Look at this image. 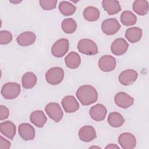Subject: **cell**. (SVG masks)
I'll return each instance as SVG.
<instances>
[{
  "label": "cell",
  "instance_id": "obj_24",
  "mask_svg": "<svg viewBox=\"0 0 149 149\" xmlns=\"http://www.w3.org/2000/svg\"><path fill=\"white\" fill-rule=\"evenodd\" d=\"M132 8L136 14L144 16L148 11V3L146 0H137L133 2Z\"/></svg>",
  "mask_w": 149,
  "mask_h": 149
},
{
  "label": "cell",
  "instance_id": "obj_35",
  "mask_svg": "<svg viewBox=\"0 0 149 149\" xmlns=\"http://www.w3.org/2000/svg\"><path fill=\"white\" fill-rule=\"evenodd\" d=\"M21 1H18V2H15V1H10V2H12V3H19Z\"/></svg>",
  "mask_w": 149,
  "mask_h": 149
},
{
  "label": "cell",
  "instance_id": "obj_9",
  "mask_svg": "<svg viewBox=\"0 0 149 149\" xmlns=\"http://www.w3.org/2000/svg\"><path fill=\"white\" fill-rule=\"evenodd\" d=\"M116 65L115 58L111 55H104L100 58L98 61L100 69L105 72H109L113 70Z\"/></svg>",
  "mask_w": 149,
  "mask_h": 149
},
{
  "label": "cell",
  "instance_id": "obj_12",
  "mask_svg": "<svg viewBox=\"0 0 149 149\" xmlns=\"http://www.w3.org/2000/svg\"><path fill=\"white\" fill-rule=\"evenodd\" d=\"M107 113V110L106 107L101 104H97L92 107H91L89 113L91 118L97 122L102 121L105 118Z\"/></svg>",
  "mask_w": 149,
  "mask_h": 149
},
{
  "label": "cell",
  "instance_id": "obj_33",
  "mask_svg": "<svg viewBox=\"0 0 149 149\" xmlns=\"http://www.w3.org/2000/svg\"><path fill=\"white\" fill-rule=\"evenodd\" d=\"M11 143L9 141L3 138L2 136L0 137V149H8L10 147Z\"/></svg>",
  "mask_w": 149,
  "mask_h": 149
},
{
  "label": "cell",
  "instance_id": "obj_11",
  "mask_svg": "<svg viewBox=\"0 0 149 149\" xmlns=\"http://www.w3.org/2000/svg\"><path fill=\"white\" fill-rule=\"evenodd\" d=\"M138 73L133 69H127L122 72L118 77L119 82L123 86L132 84L137 79Z\"/></svg>",
  "mask_w": 149,
  "mask_h": 149
},
{
  "label": "cell",
  "instance_id": "obj_29",
  "mask_svg": "<svg viewBox=\"0 0 149 149\" xmlns=\"http://www.w3.org/2000/svg\"><path fill=\"white\" fill-rule=\"evenodd\" d=\"M62 29L66 34L73 33L77 28L76 21L72 18H67L62 22Z\"/></svg>",
  "mask_w": 149,
  "mask_h": 149
},
{
  "label": "cell",
  "instance_id": "obj_10",
  "mask_svg": "<svg viewBox=\"0 0 149 149\" xmlns=\"http://www.w3.org/2000/svg\"><path fill=\"white\" fill-rule=\"evenodd\" d=\"M118 142L123 149H133L136 146V137L129 132L120 134L118 137Z\"/></svg>",
  "mask_w": 149,
  "mask_h": 149
},
{
  "label": "cell",
  "instance_id": "obj_20",
  "mask_svg": "<svg viewBox=\"0 0 149 149\" xmlns=\"http://www.w3.org/2000/svg\"><path fill=\"white\" fill-rule=\"evenodd\" d=\"M30 122L38 127H42L47 122V118L44 112L41 110L33 111L30 116Z\"/></svg>",
  "mask_w": 149,
  "mask_h": 149
},
{
  "label": "cell",
  "instance_id": "obj_31",
  "mask_svg": "<svg viewBox=\"0 0 149 149\" xmlns=\"http://www.w3.org/2000/svg\"><path fill=\"white\" fill-rule=\"evenodd\" d=\"M12 40V35L10 32L7 30L0 31V44L2 45L8 44Z\"/></svg>",
  "mask_w": 149,
  "mask_h": 149
},
{
  "label": "cell",
  "instance_id": "obj_1",
  "mask_svg": "<svg viewBox=\"0 0 149 149\" xmlns=\"http://www.w3.org/2000/svg\"><path fill=\"white\" fill-rule=\"evenodd\" d=\"M80 102L84 106L90 105L95 102L98 98V93L95 88L91 85L80 86L76 93Z\"/></svg>",
  "mask_w": 149,
  "mask_h": 149
},
{
  "label": "cell",
  "instance_id": "obj_26",
  "mask_svg": "<svg viewBox=\"0 0 149 149\" xmlns=\"http://www.w3.org/2000/svg\"><path fill=\"white\" fill-rule=\"evenodd\" d=\"M99 10L94 6H88L83 11L84 18L89 22H95L99 19Z\"/></svg>",
  "mask_w": 149,
  "mask_h": 149
},
{
  "label": "cell",
  "instance_id": "obj_15",
  "mask_svg": "<svg viewBox=\"0 0 149 149\" xmlns=\"http://www.w3.org/2000/svg\"><path fill=\"white\" fill-rule=\"evenodd\" d=\"M61 104L63 109L67 113L74 112L79 108V104L73 95H66L64 97Z\"/></svg>",
  "mask_w": 149,
  "mask_h": 149
},
{
  "label": "cell",
  "instance_id": "obj_28",
  "mask_svg": "<svg viewBox=\"0 0 149 149\" xmlns=\"http://www.w3.org/2000/svg\"><path fill=\"white\" fill-rule=\"evenodd\" d=\"M59 12L64 16L72 15L76 10V7L68 1H62L59 5Z\"/></svg>",
  "mask_w": 149,
  "mask_h": 149
},
{
  "label": "cell",
  "instance_id": "obj_6",
  "mask_svg": "<svg viewBox=\"0 0 149 149\" xmlns=\"http://www.w3.org/2000/svg\"><path fill=\"white\" fill-rule=\"evenodd\" d=\"M45 111L48 116L55 122H59L63 118V113L59 104L49 102L46 105Z\"/></svg>",
  "mask_w": 149,
  "mask_h": 149
},
{
  "label": "cell",
  "instance_id": "obj_17",
  "mask_svg": "<svg viewBox=\"0 0 149 149\" xmlns=\"http://www.w3.org/2000/svg\"><path fill=\"white\" fill-rule=\"evenodd\" d=\"M36 40V34L32 31H24L20 34L16 38L17 44L23 47L33 44Z\"/></svg>",
  "mask_w": 149,
  "mask_h": 149
},
{
  "label": "cell",
  "instance_id": "obj_4",
  "mask_svg": "<svg viewBox=\"0 0 149 149\" xmlns=\"http://www.w3.org/2000/svg\"><path fill=\"white\" fill-rule=\"evenodd\" d=\"M64 77V71L60 67L50 68L45 73V80L51 85H57L62 82Z\"/></svg>",
  "mask_w": 149,
  "mask_h": 149
},
{
  "label": "cell",
  "instance_id": "obj_16",
  "mask_svg": "<svg viewBox=\"0 0 149 149\" xmlns=\"http://www.w3.org/2000/svg\"><path fill=\"white\" fill-rule=\"evenodd\" d=\"M18 132L20 136L26 141L31 140L35 137L34 128L27 123H21L19 126Z\"/></svg>",
  "mask_w": 149,
  "mask_h": 149
},
{
  "label": "cell",
  "instance_id": "obj_13",
  "mask_svg": "<svg viewBox=\"0 0 149 149\" xmlns=\"http://www.w3.org/2000/svg\"><path fill=\"white\" fill-rule=\"evenodd\" d=\"M128 47L129 44L124 38H118L112 42L111 46V50L114 55H121L127 51Z\"/></svg>",
  "mask_w": 149,
  "mask_h": 149
},
{
  "label": "cell",
  "instance_id": "obj_8",
  "mask_svg": "<svg viewBox=\"0 0 149 149\" xmlns=\"http://www.w3.org/2000/svg\"><path fill=\"white\" fill-rule=\"evenodd\" d=\"M114 101L119 107L126 109L134 104V98L127 93L120 91L115 95Z\"/></svg>",
  "mask_w": 149,
  "mask_h": 149
},
{
  "label": "cell",
  "instance_id": "obj_36",
  "mask_svg": "<svg viewBox=\"0 0 149 149\" xmlns=\"http://www.w3.org/2000/svg\"><path fill=\"white\" fill-rule=\"evenodd\" d=\"M90 148H100L98 147H95V146H93V147H91Z\"/></svg>",
  "mask_w": 149,
  "mask_h": 149
},
{
  "label": "cell",
  "instance_id": "obj_3",
  "mask_svg": "<svg viewBox=\"0 0 149 149\" xmlns=\"http://www.w3.org/2000/svg\"><path fill=\"white\" fill-rule=\"evenodd\" d=\"M20 86L15 82L5 83L1 88V94L5 99L12 100L16 98L20 93Z\"/></svg>",
  "mask_w": 149,
  "mask_h": 149
},
{
  "label": "cell",
  "instance_id": "obj_30",
  "mask_svg": "<svg viewBox=\"0 0 149 149\" xmlns=\"http://www.w3.org/2000/svg\"><path fill=\"white\" fill-rule=\"evenodd\" d=\"M57 0H40L39 3L40 6L45 10H53L56 8Z\"/></svg>",
  "mask_w": 149,
  "mask_h": 149
},
{
  "label": "cell",
  "instance_id": "obj_5",
  "mask_svg": "<svg viewBox=\"0 0 149 149\" xmlns=\"http://www.w3.org/2000/svg\"><path fill=\"white\" fill-rule=\"evenodd\" d=\"M69 47V40L66 38H61L57 40L52 45L51 52L56 58L63 56L68 51Z\"/></svg>",
  "mask_w": 149,
  "mask_h": 149
},
{
  "label": "cell",
  "instance_id": "obj_14",
  "mask_svg": "<svg viewBox=\"0 0 149 149\" xmlns=\"http://www.w3.org/2000/svg\"><path fill=\"white\" fill-rule=\"evenodd\" d=\"M79 137L84 142H90L97 137L95 129L90 125H86L80 128L79 131Z\"/></svg>",
  "mask_w": 149,
  "mask_h": 149
},
{
  "label": "cell",
  "instance_id": "obj_25",
  "mask_svg": "<svg viewBox=\"0 0 149 149\" xmlns=\"http://www.w3.org/2000/svg\"><path fill=\"white\" fill-rule=\"evenodd\" d=\"M108 122L112 127H119L125 123V119L120 113L117 112H112L108 116Z\"/></svg>",
  "mask_w": 149,
  "mask_h": 149
},
{
  "label": "cell",
  "instance_id": "obj_34",
  "mask_svg": "<svg viewBox=\"0 0 149 149\" xmlns=\"http://www.w3.org/2000/svg\"><path fill=\"white\" fill-rule=\"evenodd\" d=\"M105 148H119V147L115 144H109L105 147Z\"/></svg>",
  "mask_w": 149,
  "mask_h": 149
},
{
  "label": "cell",
  "instance_id": "obj_21",
  "mask_svg": "<svg viewBox=\"0 0 149 149\" xmlns=\"http://www.w3.org/2000/svg\"><path fill=\"white\" fill-rule=\"evenodd\" d=\"M143 31L138 27L128 28L125 32L126 38L132 43H135L140 41L142 37Z\"/></svg>",
  "mask_w": 149,
  "mask_h": 149
},
{
  "label": "cell",
  "instance_id": "obj_2",
  "mask_svg": "<svg viewBox=\"0 0 149 149\" xmlns=\"http://www.w3.org/2000/svg\"><path fill=\"white\" fill-rule=\"evenodd\" d=\"M78 51L84 55H94L98 53L97 44L91 40L84 38L80 40L77 44Z\"/></svg>",
  "mask_w": 149,
  "mask_h": 149
},
{
  "label": "cell",
  "instance_id": "obj_27",
  "mask_svg": "<svg viewBox=\"0 0 149 149\" xmlns=\"http://www.w3.org/2000/svg\"><path fill=\"white\" fill-rule=\"evenodd\" d=\"M120 21L124 26H130L136 24L137 17L131 11L125 10L123 11L120 15Z\"/></svg>",
  "mask_w": 149,
  "mask_h": 149
},
{
  "label": "cell",
  "instance_id": "obj_23",
  "mask_svg": "<svg viewBox=\"0 0 149 149\" xmlns=\"http://www.w3.org/2000/svg\"><path fill=\"white\" fill-rule=\"evenodd\" d=\"M36 75L31 72H28L25 73L22 78V86L26 89H30L34 87L37 83Z\"/></svg>",
  "mask_w": 149,
  "mask_h": 149
},
{
  "label": "cell",
  "instance_id": "obj_18",
  "mask_svg": "<svg viewBox=\"0 0 149 149\" xmlns=\"http://www.w3.org/2000/svg\"><path fill=\"white\" fill-rule=\"evenodd\" d=\"M0 131L5 136L12 140L16 134V126L9 120L3 122L0 124Z\"/></svg>",
  "mask_w": 149,
  "mask_h": 149
},
{
  "label": "cell",
  "instance_id": "obj_19",
  "mask_svg": "<svg viewBox=\"0 0 149 149\" xmlns=\"http://www.w3.org/2000/svg\"><path fill=\"white\" fill-rule=\"evenodd\" d=\"M102 6L109 15L119 13L122 9L119 2L115 0H104L102 2Z\"/></svg>",
  "mask_w": 149,
  "mask_h": 149
},
{
  "label": "cell",
  "instance_id": "obj_7",
  "mask_svg": "<svg viewBox=\"0 0 149 149\" xmlns=\"http://www.w3.org/2000/svg\"><path fill=\"white\" fill-rule=\"evenodd\" d=\"M120 25L115 18H109L104 20L101 24L102 32L108 36L116 34L120 29Z\"/></svg>",
  "mask_w": 149,
  "mask_h": 149
},
{
  "label": "cell",
  "instance_id": "obj_32",
  "mask_svg": "<svg viewBox=\"0 0 149 149\" xmlns=\"http://www.w3.org/2000/svg\"><path fill=\"white\" fill-rule=\"evenodd\" d=\"M0 120H3L7 119L9 115V111L8 108L4 106L1 105L0 106Z\"/></svg>",
  "mask_w": 149,
  "mask_h": 149
},
{
  "label": "cell",
  "instance_id": "obj_22",
  "mask_svg": "<svg viewBox=\"0 0 149 149\" xmlns=\"http://www.w3.org/2000/svg\"><path fill=\"white\" fill-rule=\"evenodd\" d=\"M65 62L68 68L70 69H76L80 65L81 58L78 53L70 52L65 57Z\"/></svg>",
  "mask_w": 149,
  "mask_h": 149
}]
</instances>
